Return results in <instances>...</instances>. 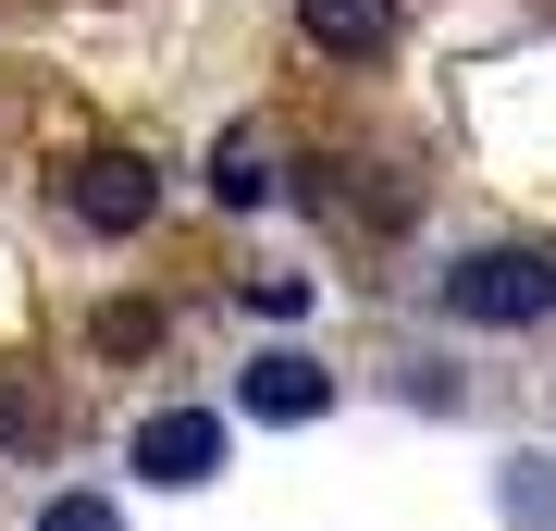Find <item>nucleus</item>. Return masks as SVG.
I'll return each mask as SVG.
<instances>
[{"instance_id": "nucleus-3", "label": "nucleus", "mask_w": 556, "mask_h": 531, "mask_svg": "<svg viewBox=\"0 0 556 531\" xmlns=\"http://www.w3.org/2000/svg\"><path fill=\"white\" fill-rule=\"evenodd\" d=\"M124 457H137V482H161V494H199L223 470V408H149Z\"/></svg>"}, {"instance_id": "nucleus-2", "label": "nucleus", "mask_w": 556, "mask_h": 531, "mask_svg": "<svg viewBox=\"0 0 556 531\" xmlns=\"http://www.w3.org/2000/svg\"><path fill=\"white\" fill-rule=\"evenodd\" d=\"M236 408L260 420V433H309V420L334 408V371H321L309 346H260L248 371H236Z\"/></svg>"}, {"instance_id": "nucleus-4", "label": "nucleus", "mask_w": 556, "mask_h": 531, "mask_svg": "<svg viewBox=\"0 0 556 531\" xmlns=\"http://www.w3.org/2000/svg\"><path fill=\"white\" fill-rule=\"evenodd\" d=\"M62 211L87 223V236H137V223L161 211V174L137 149H100V161H75V186H62Z\"/></svg>"}, {"instance_id": "nucleus-8", "label": "nucleus", "mask_w": 556, "mask_h": 531, "mask_svg": "<svg viewBox=\"0 0 556 531\" xmlns=\"http://www.w3.org/2000/svg\"><path fill=\"white\" fill-rule=\"evenodd\" d=\"M38 531H124V507H112V494H50Z\"/></svg>"}, {"instance_id": "nucleus-5", "label": "nucleus", "mask_w": 556, "mask_h": 531, "mask_svg": "<svg viewBox=\"0 0 556 531\" xmlns=\"http://www.w3.org/2000/svg\"><path fill=\"white\" fill-rule=\"evenodd\" d=\"M298 25H309L321 50H346V62L396 50V0H298Z\"/></svg>"}, {"instance_id": "nucleus-7", "label": "nucleus", "mask_w": 556, "mask_h": 531, "mask_svg": "<svg viewBox=\"0 0 556 531\" xmlns=\"http://www.w3.org/2000/svg\"><path fill=\"white\" fill-rule=\"evenodd\" d=\"M273 186H285V174H273L260 137H223V149H211V198H223V211H273Z\"/></svg>"}, {"instance_id": "nucleus-6", "label": "nucleus", "mask_w": 556, "mask_h": 531, "mask_svg": "<svg viewBox=\"0 0 556 531\" xmlns=\"http://www.w3.org/2000/svg\"><path fill=\"white\" fill-rule=\"evenodd\" d=\"M495 507H507V531H556V457H495Z\"/></svg>"}, {"instance_id": "nucleus-9", "label": "nucleus", "mask_w": 556, "mask_h": 531, "mask_svg": "<svg viewBox=\"0 0 556 531\" xmlns=\"http://www.w3.org/2000/svg\"><path fill=\"white\" fill-rule=\"evenodd\" d=\"M100 346H161V309H100Z\"/></svg>"}, {"instance_id": "nucleus-1", "label": "nucleus", "mask_w": 556, "mask_h": 531, "mask_svg": "<svg viewBox=\"0 0 556 531\" xmlns=\"http://www.w3.org/2000/svg\"><path fill=\"white\" fill-rule=\"evenodd\" d=\"M433 309L482 321V334H532V321H556V248H457L433 273Z\"/></svg>"}]
</instances>
